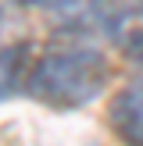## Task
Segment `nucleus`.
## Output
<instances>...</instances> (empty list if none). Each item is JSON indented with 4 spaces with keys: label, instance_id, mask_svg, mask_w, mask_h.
<instances>
[{
    "label": "nucleus",
    "instance_id": "nucleus-1",
    "mask_svg": "<svg viewBox=\"0 0 143 146\" xmlns=\"http://www.w3.org/2000/svg\"><path fill=\"white\" fill-rule=\"evenodd\" d=\"M107 82V61L93 46H72L43 54L25 75V93L54 111H75L100 96Z\"/></svg>",
    "mask_w": 143,
    "mask_h": 146
},
{
    "label": "nucleus",
    "instance_id": "nucleus-3",
    "mask_svg": "<svg viewBox=\"0 0 143 146\" xmlns=\"http://www.w3.org/2000/svg\"><path fill=\"white\" fill-rule=\"evenodd\" d=\"M25 54L21 46H0V100H11L21 86V75H25Z\"/></svg>",
    "mask_w": 143,
    "mask_h": 146
},
{
    "label": "nucleus",
    "instance_id": "nucleus-4",
    "mask_svg": "<svg viewBox=\"0 0 143 146\" xmlns=\"http://www.w3.org/2000/svg\"><path fill=\"white\" fill-rule=\"evenodd\" d=\"M18 4H25V7H47V11H79V7L86 4V0H18Z\"/></svg>",
    "mask_w": 143,
    "mask_h": 146
},
{
    "label": "nucleus",
    "instance_id": "nucleus-2",
    "mask_svg": "<svg viewBox=\"0 0 143 146\" xmlns=\"http://www.w3.org/2000/svg\"><path fill=\"white\" fill-rule=\"evenodd\" d=\"M107 125L129 146H143V75L125 82L107 104Z\"/></svg>",
    "mask_w": 143,
    "mask_h": 146
}]
</instances>
